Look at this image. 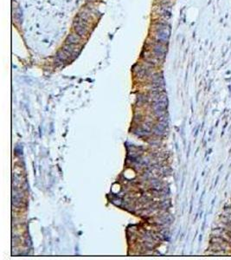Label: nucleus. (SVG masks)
Returning a JSON list of instances; mask_svg holds the SVG:
<instances>
[{
    "instance_id": "4",
    "label": "nucleus",
    "mask_w": 231,
    "mask_h": 260,
    "mask_svg": "<svg viewBox=\"0 0 231 260\" xmlns=\"http://www.w3.org/2000/svg\"><path fill=\"white\" fill-rule=\"evenodd\" d=\"M79 42V37H77L75 35H70L68 37V43L69 44H75Z\"/></svg>"
},
{
    "instance_id": "2",
    "label": "nucleus",
    "mask_w": 231,
    "mask_h": 260,
    "mask_svg": "<svg viewBox=\"0 0 231 260\" xmlns=\"http://www.w3.org/2000/svg\"><path fill=\"white\" fill-rule=\"evenodd\" d=\"M154 54L159 58H163L165 55V48L161 44H157L154 46Z\"/></svg>"
},
{
    "instance_id": "1",
    "label": "nucleus",
    "mask_w": 231,
    "mask_h": 260,
    "mask_svg": "<svg viewBox=\"0 0 231 260\" xmlns=\"http://www.w3.org/2000/svg\"><path fill=\"white\" fill-rule=\"evenodd\" d=\"M170 37V30L166 25H160L157 31V38L160 43H167Z\"/></svg>"
},
{
    "instance_id": "3",
    "label": "nucleus",
    "mask_w": 231,
    "mask_h": 260,
    "mask_svg": "<svg viewBox=\"0 0 231 260\" xmlns=\"http://www.w3.org/2000/svg\"><path fill=\"white\" fill-rule=\"evenodd\" d=\"M75 31L80 37H84L86 35V25H84L83 22H77L75 26Z\"/></svg>"
}]
</instances>
